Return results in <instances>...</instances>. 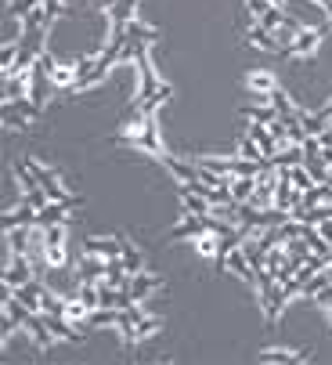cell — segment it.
Returning a JSON list of instances; mask_svg holds the SVG:
<instances>
[{
	"label": "cell",
	"mask_w": 332,
	"mask_h": 365,
	"mask_svg": "<svg viewBox=\"0 0 332 365\" xmlns=\"http://www.w3.org/2000/svg\"><path fill=\"white\" fill-rule=\"evenodd\" d=\"M123 145H130V148H141V152H148L152 160H166V148H162V138H159V123H155V113H145V120L138 123V127H130V130H123Z\"/></svg>",
	"instance_id": "6da1fadb"
},
{
	"label": "cell",
	"mask_w": 332,
	"mask_h": 365,
	"mask_svg": "<svg viewBox=\"0 0 332 365\" xmlns=\"http://www.w3.org/2000/svg\"><path fill=\"white\" fill-rule=\"evenodd\" d=\"M51 87H54V76H51V51H43V55L36 58V66L29 69V98L36 101L40 109L47 106Z\"/></svg>",
	"instance_id": "7a4b0ae2"
},
{
	"label": "cell",
	"mask_w": 332,
	"mask_h": 365,
	"mask_svg": "<svg viewBox=\"0 0 332 365\" xmlns=\"http://www.w3.org/2000/svg\"><path fill=\"white\" fill-rule=\"evenodd\" d=\"M36 279V272H33V260L26 257V253H4V275H0V282L4 286H11V289H19V286H26V282H33Z\"/></svg>",
	"instance_id": "3957f363"
},
{
	"label": "cell",
	"mask_w": 332,
	"mask_h": 365,
	"mask_svg": "<svg viewBox=\"0 0 332 365\" xmlns=\"http://www.w3.org/2000/svg\"><path fill=\"white\" fill-rule=\"evenodd\" d=\"M22 333H26L40 351H47V347L54 344V333H51V326H47V315H43V311H29L26 322H22Z\"/></svg>",
	"instance_id": "277c9868"
},
{
	"label": "cell",
	"mask_w": 332,
	"mask_h": 365,
	"mask_svg": "<svg viewBox=\"0 0 332 365\" xmlns=\"http://www.w3.org/2000/svg\"><path fill=\"white\" fill-rule=\"evenodd\" d=\"M213 214H188L177 228H170V239L177 242V239H199V235H206V232H213Z\"/></svg>",
	"instance_id": "5b68a950"
},
{
	"label": "cell",
	"mask_w": 332,
	"mask_h": 365,
	"mask_svg": "<svg viewBox=\"0 0 332 365\" xmlns=\"http://www.w3.org/2000/svg\"><path fill=\"white\" fill-rule=\"evenodd\" d=\"M321 29H311V26H300L296 29V36H293V43L286 47V55H293V58H311L314 51H318V43H321Z\"/></svg>",
	"instance_id": "8992f818"
},
{
	"label": "cell",
	"mask_w": 332,
	"mask_h": 365,
	"mask_svg": "<svg viewBox=\"0 0 332 365\" xmlns=\"http://www.w3.org/2000/svg\"><path fill=\"white\" fill-rule=\"evenodd\" d=\"M83 250L87 253H98L105 260H116V257H123V235H87L83 239Z\"/></svg>",
	"instance_id": "52a82bcc"
},
{
	"label": "cell",
	"mask_w": 332,
	"mask_h": 365,
	"mask_svg": "<svg viewBox=\"0 0 332 365\" xmlns=\"http://www.w3.org/2000/svg\"><path fill=\"white\" fill-rule=\"evenodd\" d=\"M159 275H152V272H138V275H130V282H127V293H130V300L134 304H145L152 293H159Z\"/></svg>",
	"instance_id": "ba28073f"
},
{
	"label": "cell",
	"mask_w": 332,
	"mask_h": 365,
	"mask_svg": "<svg viewBox=\"0 0 332 365\" xmlns=\"http://www.w3.org/2000/svg\"><path fill=\"white\" fill-rule=\"evenodd\" d=\"M246 40H249L256 51H267V55H282V43H279V36H274L271 29H264L260 22H253V26L246 29Z\"/></svg>",
	"instance_id": "9c48e42d"
},
{
	"label": "cell",
	"mask_w": 332,
	"mask_h": 365,
	"mask_svg": "<svg viewBox=\"0 0 332 365\" xmlns=\"http://www.w3.org/2000/svg\"><path fill=\"white\" fill-rule=\"evenodd\" d=\"M69 210H76L73 202H47L43 210H36V225L40 228H51V225H66V217H69Z\"/></svg>",
	"instance_id": "30bf717a"
},
{
	"label": "cell",
	"mask_w": 332,
	"mask_h": 365,
	"mask_svg": "<svg viewBox=\"0 0 332 365\" xmlns=\"http://www.w3.org/2000/svg\"><path fill=\"white\" fill-rule=\"evenodd\" d=\"M166 170H170L174 174V181L177 185H192V181H199V167L192 163V160H177V155H170V152H166Z\"/></svg>",
	"instance_id": "8fae6325"
},
{
	"label": "cell",
	"mask_w": 332,
	"mask_h": 365,
	"mask_svg": "<svg viewBox=\"0 0 332 365\" xmlns=\"http://www.w3.org/2000/svg\"><path fill=\"white\" fill-rule=\"evenodd\" d=\"M22 225H36V206H29L26 199L19 206H8L4 210V232L8 228H22Z\"/></svg>",
	"instance_id": "7c38bea8"
},
{
	"label": "cell",
	"mask_w": 332,
	"mask_h": 365,
	"mask_svg": "<svg viewBox=\"0 0 332 365\" xmlns=\"http://www.w3.org/2000/svg\"><path fill=\"white\" fill-rule=\"evenodd\" d=\"M249 138H253V141L264 148V155H267V160H271V155L282 148V141L274 138V130H271L267 123H256V120H253V127H249Z\"/></svg>",
	"instance_id": "4fadbf2b"
},
{
	"label": "cell",
	"mask_w": 332,
	"mask_h": 365,
	"mask_svg": "<svg viewBox=\"0 0 332 365\" xmlns=\"http://www.w3.org/2000/svg\"><path fill=\"white\" fill-rule=\"evenodd\" d=\"M138 8H141V0H116L113 8H108V26H127L138 19Z\"/></svg>",
	"instance_id": "5bb4252c"
},
{
	"label": "cell",
	"mask_w": 332,
	"mask_h": 365,
	"mask_svg": "<svg viewBox=\"0 0 332 365\" xmlns=\"http://www.w3.org/2000/svg\"><path fill=\"white\" fill-rule=\"evenodd\" d=\"M181 202H185L188 214H213V202L202 192H195L192 185H181Z\"/></svg>",
	"instance_id": "9a60e30c"
},
{
	"label": "cell",
	"mask_w": 332,
	"mask_h": 365,
	"mask_svg": "<svg viewBox=\"0 0 332 365\" xmlns=\"http://www.w3.org/2000/svg\"><path fill=\"white\" fill-rule=\"evenodd\" d=\"M260 361H307L311 358V351H289V347H264L260 354H256Z\"/></svg>",
	"instance_id": "2e32d148"
},
{
	"label": "cell",
	"mask_w": 332,
	"mask_h": 365,
	"mask_svg": "<svg viewBox=\"0 0 332 365\" xmlns=\"http://www.w3.org/2000/svg\"><path fill=\"white\" fill-rule=\"evenodd\" d=\"M19 98H29V73L4 76V101H19Z\"/></svg>",
	"instance_id": "e0dca14e"
},
{
	"label": "cell",
	"mask_w": 332,
	"mask_h": 365,
	"mask_svg": "<svg viewBox=\"0 0 332 365\" xmlns=\"http://www.w3.org/2000/svg\"><path fill=\"white\" fill-rule=\"evenodd\" d=\"M29 239H33V225H22V228H8L4 232V242L11 253H29Z\"/></svg>",
	"instance_id": "ac0fdd59"
},
{
	"label": "cell",
	"mask_w": 332,
	"mask_h": 365,
	"mask_svg": "<svg viewBox=\"0 0 332 365\" xmlns=\"http://www.w3.org/2000/svg\"><path fill=\"white\" fill-rule=\"evenodd\" d=\"M307 160V152H304V145H286V148H279L271 155V163L274 167H300Z\"/></svg>",
	"instance_id": "d6986e66"
},
{
	"label": "cell",
	"mask_w": 332,
	"mask_h": 365,
	"mask_svg": "<svg viewBox=\"0 0 332 365\" xmlns=\"http://www.w3.org/2000/svg\"><path fill=\"white\" fill-rule=\"evenodd\" d=\"M300 123H304V130H307L311 138H318V134H321V130H325L332 120H328L321 109H318V113H307V109H300Z\"/></svg>",
	"instance_id": "ffe728a7"
},
{
	"label": "cell",
	"mask_w": 332,
	"mask_h": 365,
	"mask_svg": "<svg viewBox=\"0 0 332 365\" xmlns=\"http://www.w3.org/2000/svg\"><path fill=\"white\" fill-rule=\"evenodd\" d=\"M123 268H127L130 275L145 272V257H141V250H138L134 242H127V239H123Z\"/></svg>",
	"instance_id": "44dd1931"
},
{
	"label": "cell",
	"mask_w": 332,
	"mask_h": 365,
	"mask_svg": "<svg viewBox=\"0 0 332 365\" xmlns=\"http://www.w3.org/2000/svg\"><path fill=\"white\" fill-rule=\"evenodd\" d=\"M246 83H249V91H260V94H271L274 87H279V80H274L271 73H264V69L249 73V76H246Z\"/></svg>",
	"instance_id": "7402d4cb"
},
{
	"label": "cell",
	"mask_w": 332,
	"mask_h": 365,
	"mask_svg": "<svg viewBox=\"0 0 332 365\" xmlns=\"http://www.w3.org/2000/svg\"><path fill=\"white\" fill-rule=\"evenodd\" d=\"M256 192V178H232V195L235 202H249Z\"/></svg>",
	"instance_id": "603a6c76"
},
{
	"label": "cell",
	"mask_w": 332,
	"mask_h": 365,
	"mask_svg": "<svg viewBox=\"0 0 332 365\" xmlns=\"http://www.w3.org/2000/svg\"><path fill=\"white\" fill-rule=\"evenodd\" d=\"M192 242H195L199 257H217V250H220V235H217V232H206V235H199V239H192Z\"/></svg>",
	"instance_id": "cb8c5ba5"
},
{
	"label": "cell",
	"mask_w": 332,
	"mask_h": 365,
	"mask_svg": "<svg viewBox=\"0 0 332 365\" xmlns=\"http://www.w3.org/2000/svg\"><path fill=\"white\" fill-rule=\"evenodd\" d=\"M246 116H249V120H256V123H267V127H271L274 120H279V109H274V106H260V101H256V106H249V109H246Z\"/></svg>",
	"instance_id": "d4e9b609"
},
{
	"label": "cell",
	"mask_w": 332,
	"mask_h": 365,
	"mask_svg": "<svg viewBox=\"0 0 332 365\" xmlns=\"http://www.w3.org/2000/svg\"><path fill=\"white\" fill-rule=\"evenodd\" d=\"M239 155H246V160H256V163H260V160H267L264 148H260L249 134H246V138H239Z\"/></svg>",
	"instance_id": "484cf974"
},
{
	"label": "cell",
	"mask_w": 332,
	"mask_h": 365,
	"mask_svg": "<svg viewBox=\"0 0 332 365\" xmlns=\"http://www.w3.org/2000/svg\"><path fill=\"white\" fill-rule=\"evenodd\" d=\"M289 178H293V185L300 188V192H307V188H314V178H311V170L300 163V167H289Z\"/></svg>",
	"instance_id": "4316f807"
},
{
	"label": "cell",
	"mask_w": 332,
	"mask_h": 365,
	"mask_svg": "<svg viewBox=\"0 0 332 365\" xmlns=\"http://www.w3.org/2000/svg\"><path fill=\"white\" fill-rule=\"evenodd\" d=\"M274 4H271V0H246V15L253 19V22H260L267 11H271Z\"/></svg>",
	"instance_id": "83f0119b"
},
{
	"label": "cell",
	"mask_w": 332,
	"mask_h": 365,
	"mask_svg": "<svg viewBox=\"0 0 332 365\" xmlns=\"http://www.w3.org/2000/svg\"><path fill=\"white\" fill-rule=\"evenodd\" d=\"M325 286H328V275H325V272H318V275H311V279L304 282V297H311V300H314V293H318V289H325Z\"/></svg>",
	"instance_id": "f1b7e54d"
},
{
	"label": "cell",
	"mask_w": 332,
	"mask_h": 365,
	"mask_svg": "<svg viewBox=\"0 0 332 365\" xmlns=\"http://www.w3.org/2000/svg\"><path fill=\"white\" fill-rule=\"evenodd\" d=\"M43 232H47V250L51 246H66V225H51Z\"/></svg>",
	"instance_id": "f546056e"
},
{
	"label": "cell",
	"mask_w": 332,
	"mask_h": 365,
	"mask_svg": "<svg viewBox=\"0 0 332 365\" xmlns=\"http://www.w3.org/2000/svg\"><path fill=\"white\" fill-rule=\"evenodd\" d=\"M314 304H318V307H325V311H332V282H328L325 289H318V293H314Z\"/></svg>",
	"instance_id": "4dcf8cb0"
},
{
	"label": "cell",
	"mask_w": 332,
	"mask_h": 365,
	"mask_svg": "<svg viewBox=\"0 0 332 365\" xmlns=\"http://www.w3.org/2000/svg\"><path fill=\"white\" fill-rule=\"evenodd\" d=\"M43 8H47L51 19H62V15H66V4H62V0H43Z\"/></svg>",
	"instance_id": "1f68e13d"
},
{
	"label": "cell",
	"mask_w": 332,
	"mask_h": 365,
	"mask_svg": "<svg viewBox=\"0 0 332 365\" xmlns=\"http://www.w3.org/2000/svg\"><path fill=\"white\" fill-rule=\"evenodd\" d=\"M304 152H307V155H321V141H318V138H307V141H304Z\"/></svg>",
	"instance_id": "d6a6232c"
},
{
	"label": "cell",
	"mask_w": 332,
	"mask_h": 365,
	"mask_svg": "<svg viewBox=\"0 0 332 365\" xmlns=\"http://www.w3.org/2000/svg\"><path fill=\"white\" fill-rule=\"evenodd\" d=\"M318 232H321V239H325V242H332V217L318 221Z\"/></svg>",
	"instance_id": "836d02e7"
},
{
	"label": "cell",
	"mask_w": 332,
	"mask_h": 365,
	"mask_svg": "<svg viewBox=\"0 0 332 365\" xmlns=\"http://www.w3.org/2000/svg\"><path fill=\"white\" fill-rule=\"evenodd\" d=\"M318 141H321V148H332V123H328V127L318 134Z\"/></svg>",
	"instance_id": "e575fe53"
},
{
	"label": "cell",
	"mask_w": 332,
	"mask_h": 365,
	"mask_svg": "<svg viewBox=\"0 0 332 365\" xmlns=\"http://www.w3.org/2000/svg\"><path fill=\"white\" fill-rule=\"evenodd\" d=\"M321 113H325V116L332 120V98H328V101H325V106H321Z\"/></svg>",
	"instance_id": "d590c367"
},
{
	"label": "cell",
	"mask_w": 332,
	"mask_h": 365,
	"mask_svg": "<svg viewBox=\"0 0 332 365\" xmlns=\"http://www.w3.org/2000/svg\"><path fill=\"white\" fill-rule=\"evenodd\" d=\"M325 275H328V282H332V260H328V268H325Z\"/></svg>",
	"instance_id": "8d00e7d4"
},
{
	"label": "cell",
	"mask_w": 332,
	"mask_h": 365,
	"mask_svg": "<svg viewBox=\"0 0 332 365\" xmlns=\"http://www.w3.org/2000/svg\"><path fill=\"white\" fill-rule=\"evenodd\" d=\"M328 315H332V311H328Z\"/></svg>",
	"instance_id": "74e56055"
}]
</instances>
